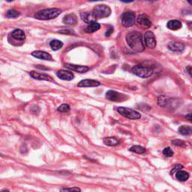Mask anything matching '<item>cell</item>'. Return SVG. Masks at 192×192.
Wrapping results in <instances>:
<instances>
[{
    "instance_id": "obj_25",
    "label": "cell",
    "mask_w": 192,
    "mask_h": 192,
    "mask_svg": "<svg viewBox=\"0 0 192 192\" xmlns=\"http://www.w3.org/2000/svg\"><path fill=\"white\" fill-rule=\"evenodd\" d=\"M129 150L136 154H143L146 152V149L141 146H133L130 148Z\"/></svg>"
},
{
    "instance_id": "obj_35",
    "label": "cell",
    "mask_w": 192,
    "mask_h": 192,
    "mask_svg": "<svg viewBox=\"0 0 192 192\" xmlns=\"http://www.w3.org/2000/svg\"><path fill=\"white\" fill-rule=\"evenodd\" d=\"M186 71H187V72L188 73V74L192 77V67L188 66L187 68H186Z\"/></svg>"
},
{
    "instance_id": "obj_11",
    "label": "cell",
    "mask_w": 192,
    "mask_h": 192,
    "mask_svg": "<svg viewBox=\"0 0 192 192\" xmlns=\"http://www.w3.org/2000/svg\"><path fill=\"white\" fill-rule=\"evenodd\" d=\"M80 17L82 21L85 22L86 23L90 24V23L96 22L97 18L94 15L92 12H82L80 13Z\"/></svg>"
},
{
    "instance_id": "obj_23",
    "label": "cell",
    "mask_w": 192,
    "mask_h": 192,
    "mask_svg": "<svg viewBox=\"0 0 192 192\" xmlns=\"http://www.w3.org/2000/svg\"><path fill=\"white\" fill-rule=\"evenodd\" d=\"M104 143L106 145L109 146H116L119 144V141L116 138H113V137L105 138L104 139Z\"/></svg>"
},
{
    "instance_id": "obj_26",
    "label": "cell",
    "mask_w": 192,
    "mask_h": 192,
    "mask_svg": "<svg viewBox=\"0 0 192 192\" xmlns=\"http://www.w3.org/2000/svg\"><path fill=\"white\" fill-rule=\"evenodd\" d=\"M168 104V98L165 96H160L158 98V105L162 107H164Z\"/></svg>"
},
{
    "instance_id": "obj_17",
    "label": "cell",
    "mask_w": 192,
    "mask_h": 192,
    "mask_svg": "<svg viewBox=\"0 0 192 192\" xmlns=\"http://www.w3.org/2000/svg\"><path fill=\"white\" fill-rule=\"evenodd\" d=\"M65 67L70 70L74 71L76 72L85 73L89 70V68L87 66H82V65H73V64H65Z\"/></svg>"
},
{
    "instance_id": "obj_21",
    "label": "cell",
    "mask_w": 192,
    "mask_h": 192,
    "mask_svg": "<svg viewBox=\"0 0 192 192\" xmlns=\"http://www.w3.org/2000/svg\"><path fill=\"white\" fill-rule=\"evenodd\" d=\"M167 27L171 30H177L182 27V23L180 21H176V20L170 21L167 23Z\"/></svg>"
},
{
    "instance_id": "obj_20",
    "label": "cell",
    "mask_w": 192,
    "mask_h": 192,
    "mask_svg": "<svg viewBox=\"0 0 192 192\" xmlns=\"http://www.w3.org/2000/svg\"><path fill=\"white\" fill-rule=\"evenodd\" d=\"M101 28V26L99 23L94 22V23H90L87 26V28L85 29V32L87 33H93V32H96Z\"/></svg>"
},
{
    "instance_id": "obj_18",
    "label": "cell",
    "mask_w": 192,
    "mask_h": 192,
    "mask_svg": "<svg viewBox=\"0 0 192 192\" xmlns=\"http://www.w3.org/2000/svg\"><path fill=\"white\" fill-rule=\"evenodd\" d=\"M12 36L13 38L19 41H23L26 38V35L22 29H16L12 32Z\"/></svg>"
},
{
    "instance_id": "obj_9",
    "label": "cell",
    "mask_w": 192,
    "mask_h": 192,
    "mask_svg": "<svg viewBox=\"0 0 192 192\" xmlns=\"http://www.w3.org/2000/svg\"><path fill=\"white\" fill-rule=\"evenodd\" d=\"M138 23L141 26L144 27V28H149L152 26V22L149 19V17H148L146 14H140L138 16Z\"/></svg>"
},
{
    "instance_id": "obj_39",
    "label": "cell",
    "mask_w": 192,
    "mask_h": 192,
    "mask_svg": "<svg viewBox=\"0 0 192 192\" xmlns=\"http://www.w3.org/2000/svg\"><path fill=\"white\" fill-rule=\"evenodd\" d=\"M188 3H190V4L192 5V2L191 1H188Z\"/></svg>"
},
{
    "instance_id": "obj_22",
    "label": "cell",
    "mask_w": 192,
    "mask_h": 192,
    "mask_svg": "<svg viewBox=\"0 0 192 192\" xmlns=\"http://www.w3.org/2000/svg\"><path fill=\"white\" fill-rule=\"evenodd\" d=\"M176 178L179 181H181V182H185V181H187L188 180V178H189V174H188V172L184 171H180L176 173Z\"/></svg>"
},
{
    "instance_id": "obj_15",
    "label": "cell",
    "mask_w": 192,
    "mask_h": 192,
    "mask_svg": "<svg viewBox=\"0 0 192 192\" xmlns=\"http://www.w3.org/2000/svg\"><path fill=\"white\" fill-rule=\"evenodd\" d=\"M167 47L169 50L173 51V52H182L185 49L183 44L177 41H171L168 44Z\"/></svg>"
},
{
    "instance_id": "obj_37",
    "label": "cell",
    "mask_w": 192,
    "mask_h": 192,
    "mask_svg": "<svg viewBox=\"0 0 192 192\" xmlns=\"http://www.w3.org/2000/svg\"><path fill=\"white\" fill-rule=\"evenodd\" d=\"M188 28H189L190 30L192 31V22H188Z\"/></svg>"
},
{
    "instance_id": "obj_14",
    "label": "cell",
    "mask_w": 192,
    "mask_h": 192,
    "mask_svg": "<svg viewBox=\"0 0 192 192\" xmlns=\"http://www.w3.org/2000/svg\"><path fill=\"white\" fill-rule=\"evenodd\" d=\"M29 75L34 79L38 80H46V81H53L54 80L50 76L47 75V74H41V73H38L33 71L29 72Z\"/></svg>"
},
{
    "instance_id": "obj_6",
    "label": "cell",
    "mask_w": 192,
    "mask_h": 192,
    "mask_svg": "<svg viewBox=\"0 0 192 192\" xmlns=\"http://www.w3.org/2000/svg\"><path fill=\"white\" fill-rule=\"evenodd\" d=\"M135 23V14L132 12H126L122 15V25L124 27H131Z\"/></svg>"
},
{
    "instance_id": "obj_27",
    "label": "cell",
    "mask_w": 192,
    "mask_h": 192,
    "mask_svg": "<svg viewBox=\"0 0 192 192\" xmlns=\"http://www.w3.org/2000/svg\"><path fill=\"white\" fill-rule=\"evenodd\" d=\"M21 13L17 11L14 10V9H11L8 10L6 13V17L8 18H17L20 16Z\"/></svg>"
},
{
    "instance_id": "obj_31",
    "label": "cell",
    "mask_w": 192,
    "mask_h": 192,
    "mask_svg": "<svg viewBox=\"0 0 192 192\" xmlns=\"http://www.w3.org/2000/svg\"><path fill=\"white\" fill-rule=\"evenodd\" d=\"M163 154L166 157H172L173 155V152L171 149V148L166 147L163 150Z\"/></svg>"
},
{
    "instance_id": "obj_2",
    "label": "cell",
    "mask_w": 192,
    "mask_h": 192,
    "mask_svg": "<svg viewBox=\"0 0 192 192\" xmlns=\"http://www.w3.org/2000/svg\"><path fill=\"white\" fill-rule=\"evenodd\" d=\"M62 11L59 8H47L44 10L39 11L35 14V18L41 21H47L52 20L57 17L59 14H61Z\"/></svg>"
},
{
    "instance_id": "obj_5",
    "label": "cell",
    "mask_w": 192,
    "mask_h": 192,
    "mask_svg": "<svg viewBox=\"0 0 192 192\" xmlns=\"http://www.w3.org/2000/svg\"><path fill=\"white\" fill-rule=\"evenodd\" d=\"M92 13L96 18H105L110 15L111 9L105 5H98L93 8Z\"/></svg>"
},
{
    "instance_id": "obj_3",
    "label": "cell",
    "mask_w": 192,
    "mask_h": 192,
    "mask_svg": "<svg viewBox=\"0 0 192 192\" xmlns=\"http://www.w3.org/2000/svg\"><path fill=\"white\" fill-rule=\"evenodd\" d=\"M131 72L133 74H135L136 76L139 77L141 78H148L150 77L151 76H152L153 71L152 68L150 67L147 66H143L141 65H135L131 68Z\"/></svg>"
},
{
    "instance_id": "obj_38",
    "label": "cell",
    "mask_w": 192,
    "mask_h": 192,
    "mask_svg": "<svg viewBox=\"0 0 192 192\" xmlns=\"http://www.w3.org/2000/svg\"><path fill=\"white\" fill-rule=\"evenodd\" d=\"M1 192H10V191H9L8 189H3L2 190Z\"/></svg>"
},
{
    "instance_id": "obj_33",
    "label": "cell",
    "mask_w": 192,
    "mask_h": 192,
    "mask_svg": "<svg viewBox=\"0 0 192 192\" xmlns=\"http://www.w3.org/2000/svg\"><path fill=\"white\" fill-rule=\"evenodd\" d=\"M58 33L60 34H66V35H74L75 34L74 33V32L73 30H71V29H63V30H60L58 31Z\"/></svg>"
},
{
    "instance_id": "obj_24",
    "label": "cell",
    "mask_w": 192,
    "mask_h": 192,
    "mask_svg": "<svg viewBox=\"0 0 192 192\" xmlns=\"http://www.w3.org/2000/svg\"><path fill=\"white\" fill-rule=\"evenodd\" d=\"M63 43L61 41H59V40H52V41L50 42V48L54 51L59 50V49H61L62 47H63Z\"/></svg>"
},
{
    "instance_id": "obj_8",
    "label": "cell",
    "mask_w": 192,
    "mask_h": 192,
    "mask_svg": "<svg viewBox=\"0 0 192 192\" xmlns=\"http://www.w3.org/2000/svg\"><path fill=\"white\" fill-rule=\"evenodd\" d=\"M143 43L148 48L153 49L156 46V38L154 33L150 31L146 32L144 35L143 36Z\"/></svg>"
},
{
    "instance_id": "obj_4",
    "label": "cell",
    "mask_w": 192,
    "mask_h": 192,
    "mask_svg": "<svg viewBox=\"0 0 192 192\" xmlns=\"http://www.w3.org/2000/svg\"><path fill=\"white\" fill-rule=\"evenodd\" d=\"M117 112L122 116L129 119H139L141 118V114L134 110L127 108V107H117Z\"/></svg>"
},
{
    "instance_id": "obj_12",
    "label": "cell",
    "mask_w": 192,
    "mask_h": 192,
    "mask_svg": "<svg viewBox=\"0 0 192 192\" xmlns=\"http://www.w3.org/2000/svg\"><path fill=\"white\" fill-rule=\"evenodd\" d=\"M101 85L100 82L94 80L86 79L83 80L77 84L78 87H96Z\"/></svg>"
},
{
    "instance_id": "obj_28",
    "label": "cell",
    "mask_w": 192,
    "mask_h": 192,
    "mask_svg": "<svg viewBox=\"0 0 192 192\" xmlns=\"http://www.w3.org/2000/svg\"><path fill=\"white\" fill-rule=\"evenodd\" d=\"M59 192H81V189L77 187L73 188H62L59 190Z\"/></svg>"
},
{
    "instance_id": "obj_13",
    "label": "cell",
    "mask_w": 192,
    "mask_h": 192,
    "mask_svg": "<svg viewBox=\"0 0 192 192\" xmlns=\"http://www.w3.org/2000/svg\"><path fill=\"white\" fill-rule=\"evenodd\" d=\"M32 56L42 60H48V61H51V60L53 59L52 56H51L50 54H48V53L44 52V51H41V50L34 51V52L32 53Z\"/></svg>"
},
{
    "instance_id": "obj_7",
    "label": "cell",
    "mask_w": 192,
    "mask_h": 192,
    "mask_svg": "<svg viewBox=\"0 0 192 192\" xmlns=\"http://www.w3.org/2000/svg\"><path fill=\"white\" fill-rule=\"evenodd\" d=\"M106 98L114 102H120L127 99V96L114 90H109L106 92Z\"/></svg>"
},
{
    "instance_id": "obj_34",
    "label": "cell",
    "mask_w": 192,
    "mask_h": 192,
    "mask_svg": "<svg viewBox=\"0 0 192 192\" xmlns=\"http://www.w3.org/2000/svg\"><path fill=\"white\" fill-rule=\"evenodd\" d=\"M185 118L187 119L188 121L192 122V113H188V114L186 115Z\"/></svg>"
},
{
    "instance_id": "obj_1",
    "label": "cell",
    "mask_w": 192,
    "mask_h": 192,
    "mask_svg": "<svg viewBox=\"0 0 192 192\" xmlns=\"http://www.w3.org/2000/svg\"><path fill=\"white\" fill-rule=\"evenodd\" d=\"M126 42L130 48L135 52H142L144 50L143 38L140 32L133 31L129 32L125 37Z\"/></svg>"
},
{
    "instance_id": "obj_29",
    "label": "cell",
    "mask_w": 192,
    "mask_h": 192,
    "mask_svg": "<svg viewBox=\"0 0 192 192\" xmlns=\"http://www.w3.org/2000/svg\"><path fill=\"white\" fill-rule=\"evenodd\" d=\"M58 111L60 113H68L70 111L71 107L70 106L67 104H63L62 105H60L59 107H58Z\"/></svg>"
},
{
    "instance_id": "obj_30",
    "label": "cell",
    "mask_w": 192,
    "mask_h": 192,
    "mask_svg": "<svg viewBox=\"0 0 192 192\" xmlns=\"http://www.w3.org/2000/svg\"><path fill=\"white\" fill-rule=\"evenodd\" d=\"M172 143L173 144L174 146H180V147H185L186 143L185 142H184L183 140H172Z\"/></svg>"
},
{
    "instance_id": "obj_32",
    "label": "cell",
    "mask_w": 192,
    "mask_h": 192,
    "mask_svg": "<svg viewBox=\"0 0 192 192\" xmlns=\"http://www.w3.org/2000/svg\"><path fill=\"white\" fill-rule=\"evenodd\" d=\"M182 168H183V166H182V164H176V165L172 169V171H171V174L173 175V173H176L177 172L182 171Z\"/></svg>"
},
{
    "instance_id": "obj_10",
    "label": "cell",
    "mask_w": 192,
    "mask_h": 192,
    "mask_svg": "<svg viewBox=\"0 0 192 192\" xmlns=\"http://www.w3.org/2000/svg\"><path fill=\"white\" fill-rule=\"evenodd\" d=\"M56 75L61 80H67V81H70L74 78V75L72 72L65 70H59L56 73Z\"/></svg>"
},
{
    "instance_id": "obj_36",
    "label": "cell",
    "mask_w": 192,
    "mask_h": 192,
    "mask_svg": "<svg viewBox=\"0 0 192 192\" xmlns=\"http://www.w3.org/2000/svg\"><path fill=\"white\" fill-rule=\"evenodd\" d=\"M113 28L112 26H111L110 27V29H108V31H107V32H106V34H105L106 36H110V34L113 32Z\"/></svg>"
},
{
    "instance_id": "obj_19",
    "label": "cell",
    "mask_w": 192,
    "mask_h": 192,
    "mask_svg": "<svg viewBox=\"0 0 192 192\" xmlns=\"http://www.w3.org/2000/svg\"><path fill=\"white\" fill-rule=\"evenodd\" d=\"M179 133L183 136H190L192 134V127L188 125H182L179 128Z\"/></svg>"
},
{
    "instance_id": "obj_16",
    "label": "cell",
    "mask_w": 192,
    "mask_h": 192,
    "mask_svg": "<svg viewBox=\"0 0 192 192\" xmlns=\"http://www.w3.org/2000/svg\"><path fill=\"white\" fill-rule=\"evenodd\" d=\"M63 23L65 25L74 26L77 23V17L74 14H67L63 18Z\"/></svg>"
}]
</instances>
